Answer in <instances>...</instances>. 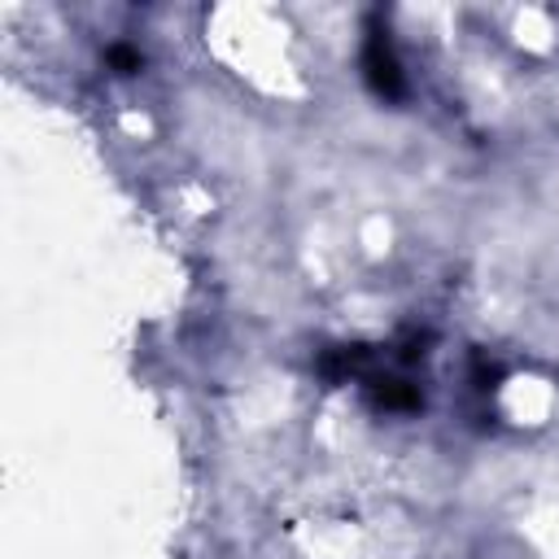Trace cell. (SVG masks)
<instances>
[{
	"instance_id": "obj_1",
	"label": "cell",
	"mask_w": 559,
	"mask_h": 559,
	"mask_svg": "<svg viewBox=\"0 0 559 559\" xmlns=\"http://www.w3.org/2000/svg\"><path fill=\"white\" fill-rule=\"evenodd\" d=\"M362 70H367V83H371L380 96L397 100V96L406 92V83H402V66H397L393 44L384 39V31H371V39H367V48H362Z\"/></svg>"
},
{
	"instance_id": "obj_2",
	"label": "cell",
	"mask_w": 559,
	"mask_h": 559,
	"mask_svg": "<svg viewBox=\"0 0 559 559\" xmlns=\"http://www.w3.org/2000/svg\"><path fill=\"white\" fill-rule=\"evenodd\" d=\"M109 66H114L118 74H131V70H140V57H135L131 48L118 44V48H109Z\"/></svg>"
}]
</instances>
